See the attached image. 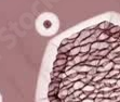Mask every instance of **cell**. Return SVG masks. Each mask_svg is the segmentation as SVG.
Segmentation results:
<instances>
[{
  "label": "cell",
  "instance_id": "1",
  "mask_svg": "<svg viewBox=\"0 0 120 102\" xmlns=\"http://www.w3.org/2000/svg\"><path fill=\"white\" fill-rule=\"evenodd\" d=\"M109 26L112 27V25H109V23H108V22H103L102 24H100V25H98V29H101V31H103L104 29H107V28H108Z\"/></svg>",
  "mask_w": 120,
  "mask_h": 102
},
{
  "label": "cell",
  "instance_id": "2",
  "mask_svg": "<svg viewBox=\"0 0 120 102\" xmlns=\"http://www.w3.org/2000/svg\"><path fill=\"white\" fill-rule=\"evenodd\" d=\"M119 31H120V27H119V26H112V27L109 28V33H110V34H115V33H116V34H118Z\"/></svg>",
  "mask_w": 120,
  "mask_h": 102
},
{
  "label": "cell",
  "instance_id": "3",
  "mask_svg": "<svg viewBox=\"0 0 120 102\" xmlns=\"http://www.w3.org/2000/svg\"><path fill=\"white\" fill-rule=\"evenodd\" d=\"M105 39H108V35L106 33H102V34L98 36V40H105Z\"/></svg>",
  "mask_w": 120,
  "mask_h": 102
},
{
  "label": "cell",
  "instance_id": "4",
  "mask_svg": "<svg viewBox=\"0 0 120 102\" xmlns=\"http://www.w3.org/2000/svg\"><path fill=\"white\" fill-rule=\"evenodd\" d=\"M109 50H110V49H107V50L101 51V52H100V58L104 57V55H107V54H108V52H109Z\"/></svg>",
  "mask_w": 120,
  "mask_h": 102
}]
</instances>
